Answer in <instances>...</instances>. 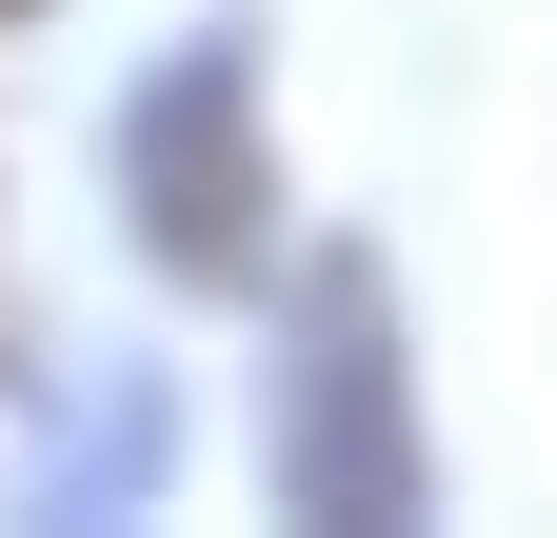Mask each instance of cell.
<instances>
[{"instance_id":"6da1fadb","label":"cell","mask_w":557,"mask_h":538,"mask_svg":"<svg viewBox=\"0 0 557 538\" xmlns=\"http://www.w3.org/2000/svg\"><path fill=\"white\" fill-rule=\"evenodd\" d=\"M278 499L338 518V538H398V518H418V399H398V280H379V259H319V280H299Z\"/></svg>"},{"instance_id":"7a4b0ae2","label":"cell","mask_w":557,"mask_h":538,"mask_svg":"<svg viewBox=\"0 0 557 538\" xmlns=\"http://www.w3.org/2000/svg\"><path fill=\"white\" fill-rule=\"evenodd\" d=\"M120 199H139V240L180 259V280H259L278 259V160H259V60L239 40H180L160 81H139V120H120Z\"/></svg>"},{"instance_id":"3957f363","label":"cell","mask_w":557,"mask_h":538,"mask_svg":"<svg viewBox=\"0 0 557 538\" xmlns=\"http://www.w3.org/2000/svg\"><path fill=\"white\" fill-rule=\"evenodd\" d=\"M0 21H21V0H0Z\"/></svg>"}]
</instances>
